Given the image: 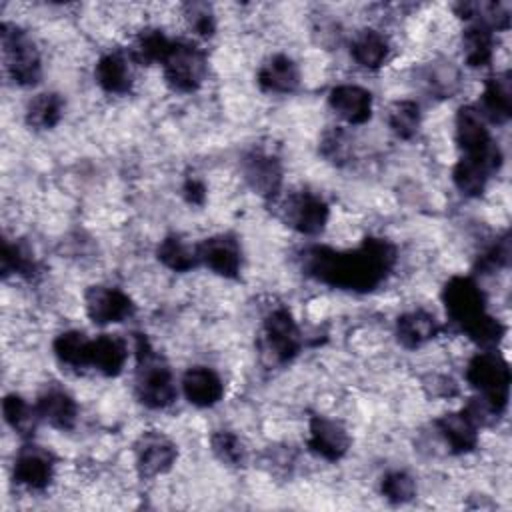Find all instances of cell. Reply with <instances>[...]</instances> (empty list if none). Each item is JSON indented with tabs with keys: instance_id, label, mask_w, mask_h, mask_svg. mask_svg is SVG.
Returning a JSON list of instances; mask_svg holds the SVG:
<instances>
[{
	"instance_id": "ac0fdd59",
	"label": "cell",
	"mask_w": 512,
	"mask_h": 512,
	"mask_svg": "<svg viewBox=\"0 0 512 512\" xmlns=\"http://www.w3.org/2000/svg\"><path fill=\"white\" fill-rule=\"evenodd\" d=\"M186 400L198 408H210L224 396L222 378L208 366H192L182 378Z\"/></svg>"
},
{
	"instance_id": "5b68a950",
	"label": "cell",
	"mask_w": 512,
	"mask_h": 512,
	"mask_svg": "<svg viewBox=\"0 0 512 512\" xmlns=\"http://www.w3.org/2000/svg\"><path fill=\"white\" fill-rule=\"evenodd\" d=\"M448 320L466 336L488 316L486 298L470 276H452L442 288Z\"/></svg>"
},
{
	"instance_id": "6da1fadb",
	"label": "cell",
	"mask_w": 512,
	"mask_h": 512,
	"mask_svg": "<svg viewBox=\"0 0 512 512\" xmlns=\"http://www.w3.org/2000/svg\"><path fill=\"white\" fill-rule=\"evenodd\" d=\"M302 270L314 280L340 290L372 292L396 264L392 242L368 236L354 250L310 246L302 252Z\"/></svg>"
},
{
	"instance_id": "cb8c5ba5",
	"label": "cell",
	"mask_w": 512,
	"mask_h": 512,
	"mask_svg": "<svg viewBox=\"0 0 512 512\" xmlns=\"http://www.w3.org/2000/svg\"><path fill=\"white\" fill-rule=\"evenodd\" d=\"M436 428L454 454H468L478 446V426L464 410L442 414L436 420Z\"/></svg>"
},
{
	"instance_id": "4fadbf2b",
	"label": "cell",
	"mask_w": 512,
	"mask_h": 512,
	"mask_svg": "<svg viewBox=\"0 0 512 512\" xmlns=\"http://www.w3.org/2000/svg\"><path fill=\"white\" fill-rule=\"evenodd\" d=\"M54 476V456L38 446L24 444L14 458V480L28 490H44Z\"/></svg>"
},
{
	"instance_id": "60d3db41",
	"label": "cell",
	"mask_w": 512,
	"mask_h": 512,
	"mask_svg": "<svg viewBox=\"0 0 512 512\" xmlns=\"http://www.w3.org/2000/svg\"><path fill=\"white\" fill-rule=\"evenodd\" d=\"M182 194H184V198H186L190 204L202 206L204 200H206V186H204V182H200V180H196V178H188V180L184 182V186H182Z\"/></svg>"
},
{
	"instance_id": "8992f818",
	"label": "cell",
	"mask_w": 512,
	"mask_h": 512,
	"mask_svg": "<svg viewBox=\"0 0 512 512\" xmlns=\"http://www.w3.org/2000/svg\"><path fill=\"white\" fill-rule=\"evenodd\" d=\"M166 84L176 92H194L202 86L208 62L206 52L188 40H174L168 56L162 62Z\"/></svg>"
},
{
	"instance_id": "7a4b0ae2",
	"label": "cell",
	"mask_w": 512,
	"mask_h": 512,
	"mask_svg": "<svg viewBox=\"0 0 512 512\" xmlns=\"http://www.w3.org/2000/svg\"><path fill=\"white\" fill-rule=\"evenodd\" d=\"M136 380L134 392L140 404L162 410L176 400L174 376L168 364L152 348L144 334H136Z\"/></svg>"
},
{
	"instance_id": "603a6c76",
	"label": "cell",
	"mask_w": 512,
	"mask_h": 512,
	"mask_svg": "<svg viewBox=\"0 0 512 512\" xmlns=\"http://www.w3.org/2000/svg\"><path fill=\"white\" fill-rule=\"evenodd\" d=\"M440 332V326L434 314L426 310H410L398 316L396 320V338L404 348H420L426 342L434 340Z\"/></svg>"
},
{
	"instance_id": "ba28073f",
	"label": "cell",
	"mask_w": 512,
	"mask_h": 512,
	"mask_svg": "<svg viewBox=\"0 0 512 512\" xmlns=\"http://www.w3.org/2000/svg\"><path fill=\"white\" fill-rule=\"evenodd\" d=\"M280 214L282 220L296 232L316 236L326 228L330 208L314 192H294L282 202Z\"/></svg>"
},
{
	"instance_id": "f546056e",
	"label": "cell",
	"mask_w": 512,
	"mask_h": 512,
	"mask_svg": "<svg viewBox=\"0 0 512 512\" xmlns=\"http://www.w3.org/2000/svg\"><path fill=\"white\" fill-rule=\"evenodd\" d=\"M2 276L18 274L22 278H34L38 272V262L32 248L24 240H4L0 254Z\"/></svg>"
},
{
	"instance_id": "e575fe53",
	"label": "cell",
	"mask_w": 512,
	"mask_h": 512,
	"mask_svg": "<svg viewBox=\"0 0 512 512\" xmlns=\"http://www.w3.org/2000/svg\"><path fill=\"white\" fill-rule=\"evenodd\" d=\"M2 412H4V420L8 422V426L12 430H16L20 436H28L34 430L38 412L22 396L8 394L2 402Z\"/></svg>"
},
{
	"instance_id": "4dcf8cb0",
	"label": "cell",
	"mask_w": 512,
	"mask_h": 512,
	"mask_svg": "<svg viewBox=\"0 0 512 512\" xmlns=\"http://www.w3.org/2000/svg\"><path fill=\"white\" fill-rule=\"evenodd\" d=\"M156 256L166 268L174 272H188L200 264L196 246H188L180 236H174V234L166 236L158 244Z\"/></svg>"
},
{
	"instance_id": "1f68e13d",
	"label": "cell",
	"mask_w": 512,
	"mask_h": 512,
	"mask_svg": "<svg viewBox=\"0 0 512 512\" xmlns=\"http://www.w3.org/2000/svg\"><path fill=\"white\" fill-rule=\"evenodd\" d=\"M88 344L90 340L82 332L68 330L54 338L52 350L62 364L80 370L88 366Z\"/></svg>"
},
{
	"instance_id": "3957f363",
	"label": "cell",
	"mask_w": 512,
	"mask_h": 512,
	"mask_svg": "<svg viewBox=\"0 0 512 512\" xmlns=\"http://www.w3.org/2000/svg\"><path fill=\"white\" fill-rule=\"evenodd\" d=\"M468 384L482 396L496 414H504L510 392V368L508 362L496 354V350L478 352L466 368Z\"/></svg>"
},
{
	"instance_id": "83f0119b",
	"label": "cell",
	"mask_w": 512,
	"mask_h": 512,
	"mask_svg": "<svg viewBox=\"0 0 512 512\" xmlns=\"http://www.w3.org/2000/svg\"><path fill=\"white\" fill-rule=\"evenodd\" d=\"M172 44L174 40H170L162 30L146 28L134 38L130 48V58L132 62H138V64H156V62L162 64Z\"/></svg>"
},
{
	"instance_id": "9a60e30c",
	"label": "cell",
	"mask_w": 512,
	"mask_h": 512,
	"mask_svg": "<svg viewBox=\"0 0 512 512\" xmlns=\"http://www.w3.org/2000/svg\"><path fill=\"white\" fill-rule=\"evenodd\" d=\"M200 264L224 278H236L242 266L240 244L230 234H216L196 244Z\"/></svg>"
},
{
	"instance_id": "d590c367",
	"label": "cell",
	"mask_w": 512,
	"mask_h": 512,
	"mask_svg": "<svg viewBox=\"0 0 512 512\" xmlns=\"http://www.w3.org/2000/svg\"><path fill=\"white\" fill-rule=\"evenodd\" d=\"M380 492L392 504H406L416 496V480L404 470H392L382 478Z\"/></svg>"
},
{
	"instance_id": "e0dca14e",
	"label": "cell",
	"mask_w": 512,
	"mask_h": 512,
	"mask_svg": "<svg viewBox=\"0 0 512 512\" xmlns=\"http://www.w3.org/2000/svg\"><path fill=\"white\" fill-rule=\"evenodd\" d=\"M330 108L348 124H364L372 116V94L356 84H338L328 92Z\"/></svg>"
},
{
	"instance_id": "8fae6325",
	"label": "cell",
	"mask_w": 512,
	"mask_h": 512,
	"mask_svg": "<svg viewBox=\"0 0 512 512\" xmlns=\"http://www.w3.org/2000/svg\"><path fill=\"white\" fill-rule=\"evenodd\" d=\"M242 174L246 184L262 198L274 200L282 186L280 160L262 150H252L242 158Z\"/></svg>"
},
{
	"instance_id": "4316f807",
	"label": "cell",
	"mask_w": 512,
	"mask_h": 512,
	"mask_svg": "<svg viewBox=\"0 0 512 512\" xmlns=\"http://www.w3.org/2000/svg\"><path fill=\"white\" fill-rule=\"evenodd\" d=\"M462 54L470 68H484L492 62L494 34L488 26L472 22L462 34Z\"/></svg>"
},
{
	"instance_id": "44dd1931",
	"label": "cell",
	"mask_w": 512,
	"mask_h": 512,
	"mask_svg": "<svg viewBox=\"0 0 512 512\" xmlns=\"http://www.w3.org/2000/svg\"><path fill=\"white\" fill-rule=\"evenodd\" d=\"M94 78L104 92L126 94L134 82L132 58L122 52L104 54L94 68Z\"/></svg>"
},
{
	"instance_id": "74e56055",
	"label": "cell",
	"mask_w": 512,
	"mask_h": 512,
	"mask_svg": "<svg viewBox=\"0 0 512 512\" xmlns=\"http://www.w3.org/2000/svg\"><path fill=\"white\" fill-rule=\"evenodd\" d=\"M184 18L194 34L202 38H210L216 32V16L210 4L206 2H186L184 4Z\"/></svg>"
},
{
	"instance_id": "f35d334b",
	"label": "cell",
	"mask_w": 512,
	"mask_h": 512,
	"mask_svg": "<svg viewBox=\"0 0 512 512\" xmlns=\"http://www.w3.org/2000/svg\"><path fill=\"white\" fill-rule=\"evenodd\" d=\"M426 80L430 84V90H434L440 96H450L458 88V72L454 66H450V62L430 66Z\"/></svg>"
},
{
	"instance_id": "9c48e42d",
	"label": "cell",
	"mask_w": 512,
	"mask_h": 512,
	"mask_svg": "<svg viewBox=\"0 0 512 512\" xmlns=\"http://www.w3.org/2000/svg\"><path fill=\"white\" fill-rule=\"evenodd\" d=\"M178 456L176 444L162 432H144L134 444L136 470L142 478H154L166 474Z\"/></svg>"
},
{
	"instance_id": "277c9868",
	"label": "cell",
	"mask_w": 512,
	"mask_h": 512,
	"mask_svg": "<svg viewBox=\"0 0 512 512\" xmlns=\"http://www.w3.org/2000/svg\"><path fill=\"white\" fill-rule=\"evenodd\" d=\"M4 68L18 86H36L42 78V60L34 40L16 24L2 22L0 26Z\"/></svg>"
},
{
	"instance_id": "836d02e7",
	"label": "cell",
	"mask_w": 512,
	"mask_h": 512,
	"mask_svg": "<svg viewBox=\"0 0 512 512\" xmlns=\"http://www.w3.org/2000/svg\"><path fill=\"white\" fill-rule=\"evenodd\" d=\"M210 446L214 456L232 468H242L248 462V450L244 442L230 430H218L210 436Z\"/></svg>"
},
{
	"instance_id": "ffe728a7",
	"label": "cell",
	"mask_w": 512,
	"mask_h": 512,
	"mask_svg": "<svg viewBox=\"0 0 512 512\" xmlns=\"http://www.w3.org/2000/svg\"><path fill=\"white\" fill-rule=\"evenodd\" d=\"M258 86L264 92L274 94H288L294 92L300 84V70L296 62L286 54H274L270 56L256 74Z\"/></svg>"
},
{
	"instance_id": "d6986e66",
	"label": "cell",
	"mask_w": 512,
	"mask_h": 512,
	"mask_svg": "<svg viewBox=\"0 0 512 512\" xmlns=\"http://www.w3.org/2000/svg\"><path fill=\"white\" fill-rule=\"evenodd\" d=\"M38 418L58 430H72L78 418L76 400L62 388L50 386L36 400Z\"/></svg>"
},
{
	"instance_id": "7c38bea8",
	"label": "cell",
	"mask_w": 512,
	"mask_h": 512,
	"mask_svg": "<svg viewBox=\"0 0 512 512\" xmlns=\"http://www.w3.org/2000/svg\"><path fill=\"white\" fill-rule=\"evenodd\" d=\"M500 164H502L500 148L492 150L486 156H462L452 170L454 186L464 196L476 198L486 190L490 174L496 172L500 168Z\"/></svg>"
},
{
	"instance_id": "2e32d148",
	"label": "cell",
	"mask_w": 512,
	"mask_h": 512,
	"mask_svg": "<svg viewBox=\"0 0 512 512\" xmlns=\"http://www.w3.org/2000/svg\"><path fill=\"white\" fill-rule=\"evenodd\" d=\"M306 442H308V448L316 456H320L328 462H336V460L344 458L350 448V436H348L346 428L338 420H332L328 416H312L310 418Z\"/></svg>"
},
{
	"instance_id": "7402d4cb",
	"label": "cell",
	"mask_w": 512,
	"mask_h": 512,
	"mask_svg": "<svg viewBox=\"0 0 512 512\" xmlns=\"http://www.w3.org/2000/svg\"><path fill=\"white\" fill-rule=\"evenodd\" d=\"M128 346L120 336L102 334L88 344V366L104 376H118L126 364Z\"/></svg>"
},
{
	"instance_id": "52a82bcc",
	"label": "cell",
	"mask_w": 512,
	"mask_h": 512,
	"mask_svg": "<svg viewBox=\"0 0 512 512\" xmlns=\"http://www.w3.org/2000/svg\"><path fill=\"white\" fill-rule=\"evenodd\" d=\"M258 346L272 364H286L298 356L302 348V334L288 308L278 306L268 312Z\"/></svg>"
},
{
	"instance_id": "8d00e7d4",
	"label": "cell",
	"mask_w": 512,
	"mask_h": 512,
	"mask_svg": "<svg viewBox=\"0 0 512 512\" xmlns=\"http://www.w3.org/2000/svg\"><path fill=\"white\" fill-rule=\"evenodd\" d=\"M320 154L334 164H344L352 154V140L346 130L330 128L320 138Z\"/></svg>"
},
{
	"instance_id": "ab89813d",
	"label": "cell",
	"mask_w": 512,
	"mask_h": 512,
	"mask_svg": "<svg viewBox=\"0 0 512 512\" xmlns=\"http://www.w3.org/2000/svg\"><path fill=\"white\" fill-rule=\"evenodd\" d=\"M510 262V238L508 234H504L502 238H498L478 260V266L482 270H496L502 266H508Z\"/></svg>"
},
{
	"instance_id": "5bb4252c",
	"label": "cell",
	"mask_w": 512,
	"mask_h": 512,
	"mask_svg": "<svg viewBox=\"0 0 512 512\" xmlns=\"http://www.w3.org/2000/svg\"><path fill=\"white\" fill-rule=\"evenodd\" d=\"M456 144L462 156H486L498 148L484 116L474 106H462L456 112Z\"/></svg>"
},
{
	"instance_id": "484cf974",
	"label": "cell",
	"mask_w": 512,
	"mask_h": 512,
	"mask_svg": "<svg viewBox=\"0 0 512 512\" xmlns=\"http://www.w3.org/2000/svg\"><path fill=\"white\" fill-rule=\"evenodd\" d=\"M388 54L390 44L386 36L372 28L360 30L350 44V56L358 66L366 70H378L388 60Z\"/></svg>"
},
{
	"instance_id": "d6a6232c",
	"label": "cell",
	"mask_w": 512,
	"mask_h": 512,
	"mask_svg": "<svg viewBox=\"0 0 512 512\" xmlns=\"http://www.w3.org/2000/svg\"><path fill=\"white\" fill-rule=\"evenodd\" d=\"M386 120L398 138L410 140L420 128V106L414 100H398L388 108Z\"/></svg>"
},
{
	"instance_id": "d4e9b609",
	"label": "cell",
	"mask_w": 512,
	"mask_h": 512,
	"mask_svg": "<svg viewBox=\"0 0 512 512\" xmlns=\"http://www.w3.org/2000/svg\"><path fill=\"white\" fill-rule=\"evenodd\" d=\"M484 120L488 118L494 124H506L512 116V86L508 74L490 76L484 84L482 104L478 110Z\"/></svg>"
},
{
	"instance_id": "f1b7e54d",
	"label": "cell",
	"mask_w": 512,
	"mask_h": 512,
	"mask_svg": "<svg viewBox=\"0 0 512 512\" xmlns=\"http://www.w3.org/2000/svg\"><path fill=\"white\" fill-rule=\"evenodd\" d=\"M64 114V100L56 92H42L26 106V124L36 130L54 128Z\"/></svg>"
},
{
	"instance_id": "30bf717a",
	"label": "cell",
	"mask_w": 512,
	"mask_h": 512,
	"mask_svg": "<svg viewBox=\"0 0 512 512\" xmlns=\"http://www.w3.org/2000/svg\"><path fill=\"white\" fill-rule=\"evenodd\" d=\"M86 314L94 324L122 322L134 314L132 298L114 286H90L84 294Z\"/></svg>"
}]
</instances>
